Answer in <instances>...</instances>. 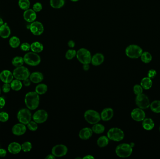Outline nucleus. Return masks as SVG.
I'll list each match as a JSON object with an SVG mask.
<instances>
[{"label": "nucleus", "mask_w": 160, "mask_h": 159, "mask_svg": "<svg viewBox=\"0 0 160 159\" xmlns=\"http://www.w3.org/2000/svg\"><path fill=\"white\" fill-rule=\"evenodd\" d=\"M24 101L26 107L29 109L35 110L39 106V95L36 92H29L25 95Z\"/></svg>", "instance_id": "obj_1"}, {"label": "nucleus", "mask_w": 160, "mask_h": 159, "mask_svg": "<svg viewBox=\"0 0 160 159\" xmlns=\"http://www.w3.org/2000/svg\"><path fill=\"white\" fill-rule=\"evenodd\" d=\"M117 156L121 158H127L132 154L133 148L130 144L122 143L116 147L115 149Z\"/></svg>", "instance_id": "obj_2"}, {"label": "nucleus", "mask_w": 160, "mask_h": 159, "mask_svg": "<svg viewBox=\"0 0 160 159\" xmlns=\"http://www.w3.org/2000/svg\"><path fill=\"white\" fill-rule=\"evenodd\" d=\"M125 54L128 57L132 59H136L140 57L143 53L141 47L135 44H131L126 47Z\"/></svg>", "instance_id": "obj_3"}, {"label": "nucleus", "mask_w": 160, "mask_h": 159, "mask_svg": "<svg viewBox=\"0 0 160 159\" xmlns=\"http://www.w3.org/2000/svg\"><path fill=\"white\" fill-rule=\"evenodd\" d=\"M76 57L81 64H90L91 61V55L89 50L85 48H81L77 52Z\"/></svg>", "instance_id": "obj_4"}, {"label": "nucleus", "mask_w": 160, "mask_h": 159, "mask_svg": "<svg viewBox=\"0 0 160 159\" xmlns=\"http://www.w3.org/2000/svg\"><path fill=\"white\" fill-rule=\"evenodd\" d=\"M84 118L87 122L90 124H95L101 120L100 114L94 110H88L84 114Z\"/></svg>", "instance_id": "obj_5"}, {"label": "nucleus", "mask_w": 160, "mask_h": 159, "mask_svg": "<svg viewBox=\"0 0 160 159\" xmlns=\"http://www.w3.org/2000/svg\"><path fill=\"white\" fill-rule=\"evenodd\" d=\"M124 136L123 131L117 127L110 128L107 133V137L110 140L117 142L122 140L124 138Z\"/></svg>", "instance_id": "obj_6"}, {"label": "nucleus", "mask_w": 160, "mask_h": 159, "mask_svg": "<svg viewBox=\"0 0 160 159\" xmlns=\"http://www.w3.org/2000/svg\"><path fill=\"white\" fill-rule=\"evenodd\" d=\"M24 63L27 65L32 66H35L39 65L41 62L40 56L36 53L28 52L23 57Z\"/></svg>", "instance_id": "obj_7"}, {"label": "nucleus", "mask_w": 160, "mask_h": 159, "mask_svg": "<svg viewBox=\"0 0 160 159\" xmlns=\"http://www.w3.org/2000/svg\"><path fill=\"white\" fill-rule=\"evenodd\" d=\"M13 74L15 79L23 80L30 77V72L28 68L21 66L16 68L13 71Z\"/></svg>", "instance_id": "obj_8"}, {"label": "nucleus", "mask_w": 160, "mask_h": 159, "mask_svg": "<svg viewBox=\"0 0 160 159\" xmlns=\"http://www.w3.org/2000/svg\"><path fill=\"white\" fill-rule=\"evenodd\" d=\"M17 117L20 122L27 125L31 121L32 113L29 109H22L18 112Z\"/></svg>", "instance_id": "obj_9"}, {"label": "nucleus", "mask_w": 160, "mask_h": 159, "mask_svg": "<svg viewBox=\"0 0 160 159\" xmlns=\"http://www.w3.org/2000/svg\"><path fill=\"white\" fill-rule=\"evenodd\" d=\"M135 102L137 106L142 109L148 108L150 105L148 98L143 93L137 95Z\"/></svg>", "instance_id": "obj_10"}, {"label": "nucleus", "mask_w": 160, "mask_h": 159, "mask_svg": "<svg viewBox=\"0 0 160 159\" xmlns=\"http://www.w3.org/2000/svg\"><path fill=\"white\" fill-rule=\"evenodd\" d=\"M68 149L65 145L59 144L54 146L51 150V153L56 157H61L66 155Z\"/></svg>", "instance_id": "obj_11"}, {"label": "nucleus", "mask_w": 160, "mask_h": 159, "mask_svg": "<svg viewBox=\"0 0 160 159\" xmlns=\"http://www.w3.org/2000/svg\"><path fill=\"white\" fill-rule=\"evenodd\" d=\"M48 113L44 110L41 109L35 112L33 116V120L38 124H42L47 120Z\"/></svg>", "instance_id": "obj_12"}, {"label": "nucleus", "mask_w": 160, "mask_h": 159, "mask_svg": "<svg viewBox=\"0 0 160 159\" xmlns=\"http://www.w3.org/2000/svg\"><path fill=\"white\" fill-rule=\"evenodd\" d=\"M31 32L35 36L41 35L44 32V28L42 23L39 22H33L30 26Z\"/></svg>", "instance_id": "obj_13"}, {"label": "nucleus", "mask_w": 160, "mask_h": 159, "mask_svg": "<svg viewBox=\"0 0 160 159\" xmlns=\"http://www.w3.org/2000/svg\"><path fill=\"white\" fill-rule=\"evenodd\" d=\"M131 117L136 121H141L145 119L146 114L145 111L140 108H135L131 112Z\"/></svg>", "instance_id": "obj_14"}, {"label": "nucleus", "mask_w": 160, "mask_h": 159, "mask_svg": "<svg viewBox=\"0 0 160 159\" xmlns=\"http://www.w3.org/2000/svg\"><path fill=\"white\" fill-rule=\"evenodd\" d=\"M14 78L13 73L8 70H4L0 73V79L4 83H11Z\"/></svg>", "instance_id": "obj_15"}, {"label": "nucleus", "mask_w": 160, "mask_h": 159, "mask_svg": "<svg viewBox=\"0 0 160 159\" xmlns=\"http://www.w3.org/2000/svg\"><path fill=\"white\" fill-rule=\"evenodd\" d=\"M114 115V111L111 108H106L101 112L100 116L101 120L104 121H107L112 119Z\"/></svg>", "instance_id": "obj_16"}, {"label": "nucleus", "mask_w": 160, "mask_h": 159, "mask_svg": "<svg viewBox=\"0 0 160 159\" xmlns=\"http://www.w3.org/2000/svg\"><path fill=\"white\" fill-rule=\"evenodd\" d=\"M12 133L15 135L20 136L24 134L26 131V127L25 125L19 123L13 126L12 129Z\"/></svg>", "instance_id": "obj_17"}, {"label": "nucleus", "mask_w": 160, "mask_h": 159, "mask_svg": "<svg viewBox=\"0 0 160 159\" xmlns=\"http://www.w3.org/2000/svg\"><path fill=\"white\" fill-rule=\"evenodd\" d=\"M23 18L26 22L29 23L34 22L36 18V12L32 9L26 10L23 13Z\"/></svg>", "instance_id": "obj_18"}, {"label": "nucleus", "mask_w": 160, "mask_h": 159, "mask_svg": "<svg viewBox=\"0 0 160 159\" xmlns=\"http://www.w3.org/2000/svg\"><path fill=\"white\" fill-rule=\"evenodd\" d=\"M93 134L92 129L89 127H85L82 128L80 131L79 137L83 140H87L91 137Z\"/></svg>", "instance_id": "obj_19"}, {"label": "nucleus", "mask_w": 160, "mask_h": 159, "mask_svg": "<svg viewBox=\"0 0 160 159\" xmlns=\"http://www.w3.org/2000/svg\"><path fill=\"white\" fill-rule=\"evenodd\" d=\"M104 60V56L102 54L97 53L92 57L91 63L93 66H98L103 64Z\"/></svg>", "instance_id": "obj_20"}, {"label": "nucleus", "mask_w": 160, "mask_h": 159, "mask_svg": "<svg viewBox=\"0 0 160 159\" xmlns=\"http://www.w3.org/2000/svg\"><path fill=\"white\" fill-rule=\"evenodd\" d=\"M11 30L7 23H5L0 27V37L2 39H7L10 36Z\"/></svg>", "instance_id": "obj_21"}, {"label": "nucleus", "mask_w": 160, "mask_h": 159, "mask_svg": "<svg viewBox=\"0 0 160 159\" xmlns=\"http://www.w3.org/2000/svg\"><path fill=\"white\" fill-rule=\"evenodd\" d=\"M30 79L32 82L33 83L37 84L41 82L43 79L44 76L41 72L38 71H35L30 74Z\"/></svg>", "instance_id": "obj_22"}, {"label": "nucleus", "mask_w": 160, "mask_h": 159, "mask_svg": "<svg viewBox=\"0 0 160 159\" xmlns=\"http://www.w3.org/2000/svg\"><path fill=\"white\" fill-rule=\"evenodd\" d=\"M21 150V145L17 142H12L8 146V151L12 154H17Z\"/></svg>", "instance_id": "obj_23"}, {"label": "nucleus", "mask_w": 160, "mask_h": 159, "mask_svg": "<svg viewBox=\"0 0 160 159\" xmlns=\"http://www.w3.org/2000/svg\"><path fill=\"white\" fill-rule=\"evenodd\" d=\"M142 126L144 129L148 131L152 130L154 126V122L150 118H146L142 122Z\"/></svg>", "instance_id": "obj_24"}, {"label": "nucleus", "mask_w": 160, "mask_h": 159, "mask_svg": "<svg viewBox=\"0 0 160 159\" xmlns=\"http://www.w3.org/2000/svg\"><path fill=\"white\" fill-rule=\"evenodd\" d=\"M153 82L151 79L148 77H145L141 80L140 85L142 86L143 89L145 90H148L152 86Z\"/></svg>", "instance_id": "obj_25"}, {"label": "nucleus", "mask_w": 160, "mask_h": 159, "mask_svg": "<svg viewBox=\"0 0 160 159\" xmlns=\"http://www.w3.org/2000/svg\"><path fill=\"white\" fill-rule=\"evenodd\" d=\"M31 49L33 52L40 53L43 51L44 46L40 42H35L31 44Z\"/></svg>", "instance_id": "obj_26"}, {"label": "nucleus", "mask_w": 160, "mask_h": 159, "mask_svg": "<svg viewBox=\"0 0 160 159\" xmlns=\"http://www.w3.org/2000/svg\"><path fill=\"white\" fill-rule=\"evenodd\" d=\"M109 139L106 136H102L98 139L97 140V145L100 148L106 147L109 144Z\"/></svg>", "instance_id": "obj_27"}, {"label": "nucleus", "mask_w": 160, "mask_h": 159, "mask_svg": "<svg viewBox=\"0 0 160 159\" xmlns=\"http://www.w3.org/2000/svg\"><path fill=\"white\" fill-rule=\"evenodd\" d=\"M93 132L96 134H101L104 133L105 130V127L101 124L97 123L94 124L92 127Z\"/></svg>", "instance_id": "obj_28"}, {"label": "nucleus", "mask_w": 160, "mask_h": 159, "mask_svg": "<svg viewBox=\"0 0 160 159\" xmlns=\"http://www.w3.org/2000/svg\"><path fill=\"white\" fill-rule=\"evenodd\" d=\"M11 88L15 91H18L22 88V83L20 80H13L11 82Z\"/></svg>", "instance_id": "obj_29"}, {"label": "nucleus", "mask_w": 160, "mask_h": 159, "mask_svg": "<svg viewBox=\"0 0 160 159\" xmlns=\"http://www.w3.org/2000/svg\"><path fill=\"white\" fill-rule=\"evenodd\" d=\"M50 5L54 9H60L64 5V0H50Z\"/></svg>", "instance_id": "obj_30"}, {"label": "nucleus", "mask_w": 160, "mask_h": 159, "mask_svg": "<svg viewBox=\"0 0 160 159\" xmlns=\"http://www.w3.org/2000/svg\"><path fill=\"white\" fill-rule=\"evenodd\" d=\"M47 86L46 84H38L36 87L35 92L38 94V95H42L46 93L47 91Z\"/></svg>", "instance_id": "obj_31"}, {"label": "nucleus", "mask_w": 160, "mask_h": 159, "mask_svg": "<svg viewBox=\"0 0 160 159\" xmlns=\"http://www.w3.org/2000/svg\"><path fill=\"white\" fill-rule=\"evenodd\" d=\"M141 61L145 64L149 63L152 59V56L151 54L148 52H143L140 56Z\"/></svg>", "instance_id": "obj_32"}, {"label": "nucleus", "mask_w": 160, "mask_h": 159, "mask_svg": "<svg viewBox=\"0 0 160 159\" xmlns=\"http://www.w3.org/2000/svg\"><path fill=\"white\" fill-rule=\"evenodd\" d=\"M152 111L155 113H160V101L154 100L150 105Z\"/></svg>", "instance_id": "obj_33"}, {"label": "nucleus", "mask_w": 160, "mask_h": 159, "mask_svg": "<svg viewBox=\"0 0 160 159\" xmlns=\"http://www.w3.org/2000/svg\"><path fill=\"white\" fill-rule=\"evenodd\" d=\"M9 43L12 48H17L20 44V40L18 38L14 36L10 38L9 41Z\"/></svg>", "instance_id": "obj_34"}, {"label": "nucleus", "mask_w": 160, "mask_h": 159, "mask_svg": "<svg viewBox=\"0 0 160 159\" xmlns=\"http://www.w3.org/2000/svg\"><path fill=\"white\" fill-rule=\"evenodd\" d=\"M24 62L23 58L21 57L17 56L13 58L12 59V64L14 66L18 67L22 66Z\"/></svg>", "instance_id": "obj_35"}, {"label": "nucleus", "mask_w": 160, "mask_h": 159, "mask_svg": "<svg viewBox=\"0 0 160 159\" xmlns=\"http://www.w3.org/2000/svg\"><path fill=\"white\" fill-rule=\"evenodd\" d=\"M18 5L21 9L26 11L30 8V2L29 0H19Z\"/></svg>", "instance_id": "obj_36"}, {"label": "nucleus", "mask_w": 160, "mask_h": 159, "mask_svg": "<svg viewBox=\"0 0 160 159\" xmlns=\"http://www.w3.org/2000/svg\"><path fill=\"white\" fill-rule=\"evenodd\" d=\"M77 52L75 50H68L66 52L65 57L67 60H71L76 56Z\"/></svg>", "instance_id": "obj_37"}, {"label": "nucleus", "mask_w": 160, "mask_h": 159, "mask_svg": "<svg viewBox=\"0 0 160 159\" xmlns=\"http://www.w3.org/2000/svg\"><path fill=\"white\" fill-rule=\"evenodd\" d=\"M22 150L24 152H28L31 150L32 148V144L31 142L29 141H26L24 142L22 145H21Z\"/></svg>", "instance_id": "obj_38"}, {"label": "nucleus", "mask_w": 160, "mask_h": 159, "mask_svg": "<svg viewBox=\"0 0 160 159\" xmlns=\"http://www.w3.org/2000/svg\"><path fill=\"white\" fill-rule=\"evenodd\" d=\"M37 123L36 122L34 121H31L29 123L27 124V127L29 130L32 131H36L38 128Z\"/></svg>", "instance_id": "obj_39"}, {"label": "nucleus", "mask_w": 160, "mask_h": 159, "mask_svg": "<svg viewBox=\"0 0 160 159\" xmlns=\"http://www.w3.org/2000/svg\"><path fill=\"white\" fill-rule=\"evenodd\" d=\"M133 90V92L136 95H138L142 93V92H143V88L141 85H139V84L135 85Z\"/></svg>", "instance_id": "obj_40"}, {"label": "nucleus", "mask_w": 160, "mask_h": 159, "mask_svg": "<svg viewBox=\"0 0 160 159\" xmlns=\"http://www.w3.org/2000/svg\"><path fill=\"white\" fill-rule=\"evenodd\" d=\"M8 118L9 116L7 112L4 111L0 112V121L2 122H6L8 120Z\"/></svg>", "instance_id": "obj_41"}, {"label": "nucleus", "mask_w": 160, "mask_h": 159, "mask_svg": "<svg viewBox=\"0 0 160 159\" xmlns=\"http://www.w3.org/2000/svg\"><path fill=\"white\" fill-rule=\"evenodd\" d=\"M42 9V5L40 2H36L33 6V10L36 12H40Z\"/></svg>", "instance_id": "obj_42"}, {"label": "nucleus", "mask_w": 160, "mask_h": 159, "mask_svg": "<svg viewBox=\"0 0 160 159\" xmlns=\"http://www.w3.org/2000/svg\"><path fill=\"white\" fill-rule=\"evenodd\" d=\"M21 49L24 52H27L31 49V45L28 43H23L20 46Z\"/></svg>", "instance_id": "obj_43"}, {"label": "nucleus", "mask_w": 160, "mask_h": 159, "mask_svg": "<svg viewBox=\"0 0 160 159\" xmlns=\"http://www.w3.org/2000/svg\"><path fill=\"white\" fill-rule=\"evenodd\" d=\"M11 88V85L9 83H5L2 86V91L4 93H8Z\"/></svg>", "instance_id": "obj_44"}, {"label": "nucleus", "mask_w": 160, "mask_h": 159, "mask_svg": "<svg viewBox=\"0 0 160 159\" xmlns=\"http://www.w3.org/2000/svg\"><path fill=\"white\" fill-rule=\"evenodd\" d=\"M156 74H157V72H156V70L153 69H151L149 70L148 72V77L151 79H153L156 76Z\"/></svg>", "instance_id": "obj_45"}, {"label": "nucleus", "mask_w": 160, "mask_h": 159, "mask_svg": "<svg viewBox=\"0 0 160 159\" xmlns=\"http://www.w3.org/2000/svg\"><path fill=\"white\" fill-rule=\"evenodd\" d=\"M23 84L25 86H29L31 84V81L30 79H26L23 80Z\"/></svg>", "instance_id": "obj_46"}, {"label": "nucleus", "mask_w": 160, "mask_h": 159, "mask_svg": "<svg viewBox=\"0 0 160 159\" xmlns=\"http://www.w3.org/2000/svg\"><path fill=\"white\" fill-rule=\"evenodd\" d=\"M7 154V151L4 149H0V157H5Z\"/></svg>", "instance_id": "obj_47"}, {"label": "nucleus", "mask_w": 160, "mask_h": 159, "mask_svg": "<svg viewBox=\"0 0 160 159\" xmlns=\"http://www.w3.org/2000/svg\"><path fill=\"white\" fill-rule=\"evenodd\" d=\"M5 105V101L3 98L0 97V109L3 108Z\"/></svg>", "instance_id": "obj_48"}, {"label": "nucleus", "mask_w": 160, "mask_h": 159, "mask_svg": "<svg viewBox=\"0 0 160 159\" xmlns=\"http://www.w3.org/2000/svg\"><path fill=\"white\" fill-rule=\"evenodd\" d=\"M67 44H68V46H69L70 48H73L75 47V43L74 41L70 40L69 41H68V43H67Z\"/></svg>", "instance_id": "obj_49"}, {"label": "nucleus", "mask_w": 160, "mask_h": 159, "mask_svg": "<svg viewBox=\"0 0 160 159\" xmlns=\"http://www.w3.org/2000/svg\"><path fill=\"white\" fill-rule=\"evenodd\" d=\"M82 68H83V70L85 71H88L90 69V65L89 64H83Z\"/></svg>", "instance_id": "obj_50"}, {"label": "nucleus", "mask_w": 160, "mask_h": 159, "mask_svg": "<svg viewBox=\"0 0 160 159\" xmlns=\"http://www.w3.org/2000/svg\"><path fill=\"white\" fill-rule=\"evenodd\" d=\"M56 157L53 154H48L46 157V159H55Z\"/></svg>", "instance_id": "obj_51"}, {"label": "nucleus", "mask_w": 160, "mask_h": 159, "mask_svg": "<svg viewBox=\"0 0 160 159\" xmlns=\"http://www.w3.org/2000/svg\"><path fill=\"white\" fill-rule=\"evenodd\" d=\"M94 157H93V156H92V155H86V156H84V157H83V158L82 159H94Z\"/></svg>", "instance_id": "obj_52"}, {"label": "nucleus", "mask_w": 160, "mask_h": 159, "mask_svg": "<svg viewBox=\"0 0 160 159\" xmlns=\"http://www.w3.org/2000/svg\"><path fill=\"white\" fill-rule=\"evenodd\" d=\"M3 21L2 19V18H0V27L2 25H3Z\"/></svg>", "instance_id": "obj_53"}, {"label": "nucleus", "mask_w": 160, "mask_h": 159, "mask_svg": "<svg viewBox=\"0 0 160 159\" xmlns=\"http://www.w3.org/2000/svg\"><path fill=\"white\" fill-rule=\"evenodd\" d=\"M130 145H131V146L132 148H133V147H134V144L133 143H131V144H130Z\"/></svg>", "instance_id": "obj_54"}, {"label": "nucleus", "mask_w": 160, "mask_h": 159, "mask_svg": "<svg viewBox=\"0 0 160 159\" xmlns=\"http://www.w3.org/2000/svg\"><path fill=\"white\" fill-rule=\"evenodd\" d=\"M71 1L73 2H76L78 1L79 0H70Z\"/></svg>", "instance_id": "obj_55"}, {"label": "nucleus", "mask_w": 160, "mask_h": 159, "mask_svg": "<svg viewBox=\"0 0 160 159\" xmlns=\"http://www.w3.org/2000/svg\"><path fill=\"white\" fill-rule=\"evenodd\" d=\"M0 94H1V88H0Z\"/></svg>", "instance_id": "obj_56"}, {"label": "nucleus", "mask_w": 160, "mask_h": 159, "mask_svg": "<svg viewBox=\"0 0 160 159\" xmlns=\"http://www.w3.org/2000/svg\"><path fill=\"white\" fill-rule=\"evenodd\" d=\"M159 129H160V128H159Z\"/></svg>", "instance_id": "obj_57"}, {"label": "nucleus", "mask_w": 160, "mask_h": 159, "mask_svg": "<svg viewBox=\"0 0 160 159\" xmlns=\"http://www.w3.org/2000/svg\"><path fill=\"white\" fill-rule=\"evenodd\" d=\"M0 80H1V79H0Z\"/></svg>", "instance_id": "obj_58"}]
</instances>
